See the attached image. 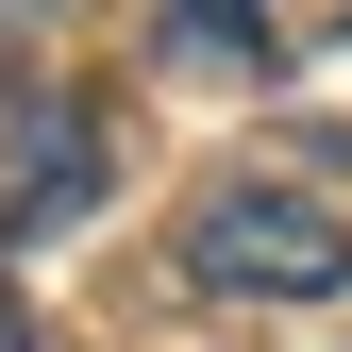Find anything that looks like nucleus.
<instances>
[{"label": "nucleus", "mask_w": 352, "mask_h": 352, "mask_svg": "<svg viewBox=\"0 0 352 352\" xmlns=\"http://www.w3.org/2000/svg\"><path fill=\"white\" fill-rule=\"evenodd\" d=\"M185 285L201 302H336L352 285L336 185H302V168H218V185L185 201Z\"/></svg>", "instance_id": "obj_1"}, {"label": "nucleus", "mask_w": 352, "mask_h": 352, "mask_svg": "<svg viewBox=\"0 0 352 352\" xmlns=\"http://www.w3.org/2000/svg\"><path fill=\"white\" fill-rule=\"evenodd\" d=\"M101 168H118V135H101V101H67V84H34L17 118H0V235H67V218H101Z\"/></svg>", "instance_id": "obj_2"}, {"label": "nucleus", "mask_w": 352, "mask_h": 352, "mask_svg": "<svg viewBox=\"0 0 352 352\" xmlns=\"http://www.w3.org/2000/svg\"><path fill=\"white\" fill-rule=\"evenodd\" d=\"M185 17V51H269V0H168Z\"/></svg>", "instance_id": "obj_3"}, {"label": "nucleus", "mask_w": 352, "mask_h": 352, "mask_svg": "<svg viewBox=\"0 0 352 352\" xmlns=\"http://www.w3.org/2000/svg\"><path fill=\"white\" fill-rule=\"evenodd\" d=\"M0 352H34V319H17V302H0Z\"/></svg>", "instance_id": "obj_4"}]
</instances>
